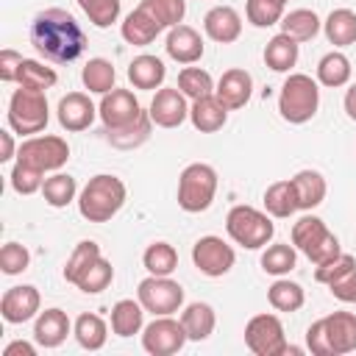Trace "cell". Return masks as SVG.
<instances>
[{
	"label": "cell",
	"mask_w": 356,
	"mask_h": 356,
	"mask_svg": "<svg viewBox=\"0 0 356 356\" xmlns=\"http://www.w3.org/2000/svg\"><path fill=\"white\" fill-rule=\"evenodd\" d=\"M31 44L47 61L70 64V61H75L83 53L86 36H83L78 19L70 11H64V8H44L31 22Z\"/></svg>",
	"instance_id": "obj_1"
},
{
	"label": "cell",
	"mask_w": 356,
	"mask_h": 356,
	"mask_svg": "<svg viewBox=\"0 0 356 356\" xmlns=\"http://www.w3.org/2000/svg\"><path fill=\"white\" fill-rule=\"evenodd\" d=\"M125 203V184L117 175L100 172L78 195V211L89 222H108Z\"/></svg>",
	"instance_id": "obj_2"
},
{
	"label": "cell",
	"mask_w": 356,
	"mask_h": 356,
	"mask_svg": "<svg viewBox=\"0 0 356 356\" xmlns=\"http://www.w3.org/2000/svg\"><path fill=\"white\" fill-rule=\"evenodd\" d=\"M320 108V89L317 81H312L303 72H292L278 95V111L286 122L292 125H303L309 122Z\"/></svg>",
	"instance_id": "obj_3"
},
{
	"label": "cell",
	"mask_w": 356,
	"mask_h": 356,
	"mask_svg": "<svg viewBox=\"0 0 356 356\" xmlns=\"http://www.w3.org/2000/svg\"><path fill=\"white\" fill-rule=\"evenodd\" d=\"M292 245L314 264V267H320V264H325V261H331L334 256H339L342 250H339V239L328 231V225L320 220V217H314V214H303L295 225H292Z\"/></svg>",
	"instance_id": "obj_4"
},
{
	"label": "cell",
	"mask_w": 356,
	"mask_h": 356,
	"mask_svg": "<svg viewBox=\"0 0 356 356\" xmlns=\"http://www.w3.org/2000/svg\"><path fill=\"white\" fill-rule=\"evenodd\" d=\"M47 120H50V108H47L44 92L25 89V86L14 89V95L8 100V128L14 134L33 136L47 128Z\"/></svg>",
	"instance_id": "obj_5"
},
{
	"label": "cell",
	"mask_w": 356,
	"mask_h": 356,
	"mask_svg": "<svg viewBox=\"0 0 356 356\" xmlns=\"http://www.w3.org/2000/svg\"><path fill=\"white\" fill-rule=\"evenodd\" d=\"M225 231H228V236H231L236 245H242V248H248V250H259V248H264V245L273 239L275 225H273V220H270L264 211H259V209L242 203V206H234V209L228 211V217H225Z\"/></svg>",
	"instance_id": "obj_6"
},
{
	"label": "cell",
	"mask_w": 356,
	"mask_h": 356,
	"mask_svg": "<svg viewBox=\"0 0 356 356\" xmlns=\"http://www.w3.org/2000/svg\"><path fill=\"white\" fill-rule=\"evenodd\" d=\"M217 195V172L211 164L195 161L189 167H184L181 178H178V206L189 214L206 211L211 206Z\"/></svg>",
	"instance_id": "obj_7"
},
{
	"label": "cell",
	"mask_w": 356,
	"mask_h": 356,
	"mask_svg": "<svg viewBox=\"0 0 356 356\" xmlns=\"http://www.w3.org/2000/svg\"><path fill=\"white\" fill-rule=\"evenodd\" d=\"M67 159H70L67 139L50 136V134H44V136H28L19 145V150H17V161L25 164V167H31V170H36V172H42V175L44 172H58L67 164Z\"/></svg>",
	"instance_id": "obj_8"
},
{
	"label": "cell",
	"mask_w": 356,
	"mask_h": 356,
	"mask_svg": "<svg viewBox=\"0 0 356 356\" xmlns=\"http://www.w3.org/2000/svg\"><path fill=\"white\" fill-rule=\"evenodd\" d=\"M136 300L145 306V312H153L156 317L175 314L184 306V286L170 275H147L145 281H139Z\"/></svg>",
	"instance_id": "obj_9"
},
{
	"label": "cell",
	"mask_w": 356,
	"mask_h": 356,
	"mask_svg": "<svg viewBox=\"0 0 356 356\" xmlns=\"http://www.w3.org/2000/svg\"><path fill=\"white\" fill-rule=\"evenodd\" d=\"M245 345L256 356H284L289 350L284 325L275 314H256L245 325Z\"/></svg>",
	"instance_id": "obj_10"
},
{
	"label": "cell",
	"mask_w": 356,
	"mask_h": 356,
	"mask_svg": "<svg viewBox=\"0 0 356 356\" xmlns=\"http://www.w3.org/2000/svg\"><path fill=\"white\" fill-rule=\"evenodd\" d=\"M186 328L181 320H175L172 314H161L153 323L145 325L142 331V348L150 356H172L186 345Z\"/></svg>",
	"instance_id": "obj_11"
},
{
	"label": "cell",
	"mask_w": 356,
	"mask_h": 356,
	"mask_svg": "<svg viewBox=\"0 0 356 356\" xmlns=\"http://www.w3.org/2000/svg\"><path fill=\"white\" fill-rule=\"evenodd\" d=\"M192 261L195 267L209 275V278H220L225 275L234 261H236V253L228 242H222L220 236H200L195 245H192Z\"/></svg>",
	"instance_id": "obj_12"
},
{
	"label": "cell",
	"mask_w": 356,
	"mask_h": 356,
	"mask_svg": "<svg viewBox=\"0 0 356 356\" xmlns=\"http://www.w3.org/2000/svg\"><path fill=\"white\" fill-rule=\"evenodd\" d=\"M139 114H142V106H139V100L134 97V92L117 89V86H114L111 92H106L103 100H100V106H97V117L103 120L106 131L125 128V125H131Z\"/></svg>",
	"instance_id": "obj_13"
},
{
	"label": "cell",
	"mask_w": 356,
	"mask_h": 356,
	"mask_svg": "<svg viewBox=\"0 0 356 356\" xmlns=\"http://www.w3.org/2000/svg\"><path fill=\"white\" fill-rule=\"evenodd\" d=\"M150 120L159 125V128H178L186 117H189V106H186V95L175 86H164L156 92V97L150 100V108H147Z\"/></svg>",
	"instance_id": "obj_14"
},
{
	"label": "cell",
	"mask_w": 356,
	"mask_h": 356,
	"mask_svg": "<svg viewBox=\"0 0 356 356\" xmlns=\"http://www.w3.org/2000/svg\"><path fill=\"white\" fill-rule=\"evenodd\" d=\"M42 306V298H39V289L31 286V284H19V286H11L6 289V295L0 298V314L6 323L17 325V323H25L31 320Z\"/></svg>",
	"instance_id": "obj_15"
},
{
	"label": "cell",
	"mask_w": 356,
	"mask_h": 356,
	"mask_svg": "<svg viewBox=\"0 0 356 356\" xmlns=\"http://www.w3.org/2000/svg\"><path fill=\"white\" fill-rule=\"evenodd\" d=\"M323 320V331L328 339L331 356H345L356 350V314L353 312H334Z\"/></svg>",
	"instance_id": "obj_16"
},
{
	"label": "cell",
	"mask_w": 356,
	"mask_h": 356,
	"mask_svg": "<svg viewBox=\"0 0 356 356\" xmlns=\"http://www.w3.org/2000/svg\"><path fill=\"white\" fill-rule=\"evenodd\" d=\"M214 95L220 97V103H222L228 111L242 108V106L250 100V95H253V78H250V72L242 70V67L225 70L222 78H220L217 86H214Z\"/></svg>",
	"instance_id": "obj_17"
},
{
	"label": "cell",
	"mask_w": 356,
	"mask_h": 356,
	"mask_svg": "<svg viewBox=\"0 0 356 356\" xmlns=\"http://www.w3.org/2000/svg\"><path fill=\"white\" fill-rule=\"evenodd\" d=\"M58 122H61V128L64 131H86L92 122H95V117H97V108H95V103L89 100V95H83V92H70V95H64L61 100H58Z\"/></svg>",
	"instance_id": "obj_18"
},
{
	"label": "cell",
	"mask_w": 356,
	"mask_h": 356,
	"mask_svg": "<svg viewBox=\"0 0 356 356\" xmlns=\"http://www.w3.org/2000/svg\"><path fill=\"white\" fill-rule=\"evenodd\" d=\"M203 31H206L209 39H214L220 44H231L242 33V17L231 6H214L203 17Z\"/></svg>",
	"instance_id": "obj_19"
},
{
	"label": "cell",
	"mask_w": 356,
	"mask_h": 356,
	"mask_svg": "<svg viewBox=\"0 0 356 356\" xmlns=\"http://www.w3.org/2000/svg\"><path fill=\"white\" fill-rule=\"evenodd\" d=\"M164 47H167V56H170L172 61H178V64H195V61H200V56H203V39H200V33H197L195 28H189V25H175V28H170Z\"/></svg>",
	"instance_id": "obj_20"
},
{
	"label": "cell",
	"mask_w": 356,
	"mask_h": 356,
	"mask_svg": "<svg viewBox=\"0 0 356 356\" xmlns=\"http://www.w3.org/2000/svg\"><path fill=\"white\" fill-rule=\"evenodd\" d=\"M189 120H192L195 131H200V134H214V131H220V128L225 125L228 108L220 103L217 95H206V97H200V100H192V106H189Z\"/></svg>",
	"instance_id": "obj_21"
},
{
	"label": "cell",
	"mask_w": 356,
	"mask_h": 356,
	"mask_svg": "<svg viewBox=\"0 0 356 356\" xmlns=\"http://www.w3.org/2000/svg\"><path fill=\"white\" fill-rule=\"evenodd\" d=\"M70 334V317L67 312L61 309H44L39 312L36 317V325H33V339L42 345V348H58Z\"/></svg>",
	"instance_id": "obj_22"
},
{
	"label": "cell",
	"mask_w": 356,
	"mask_h": 356,
	"mask_svg": "<svg viewBox=\"0 0 356 356\" xmlns=\"http://www.w3.org/2000/svg\"><path fill=\"white\" fill-rule=\"evenodd\" d=\"M120 31H122V39H125L128 44L145 47V44H150V42H153L164 28H161V25H159V22H156L145 8H139V6H136V8L122 19V28H120Z\"/></svg>",
	"instance_id": "obj_23"
},
{
	"label": "cell",
	"mask_w": 356,
	"mask_h": 356,
	"mask_svg": "<svg viewBox=\"0 0 356 356\" xmlns=\"http://www.w3.org/2000/svg\"><path fill=\"white\" fill-rule=\"evenodd\" d=\"M164 78H167V67H164V61L161 58H156V56H136L131 64H128V81L136 86V89H145V92H150V89H159L161 83H164Z\"/></svg>",
	"instance_id": "obj_24"
},
{
	"label": "cell",
	"mask_w": 356,
	"mask_h": 356,
	"mask_svg": "<svg viewBox=\"0 0 356 356\" xmlns=\"http://www.w3.org/2000/svg\"><path fill=\"white\" fill-rule=\"evenodd\" d=\"M292 186H295L298 209H303V211L317 209V206L325 200V189H328V186H325V178H323L317 170H300V172H295Z\"/></svg>",
	"instance_id": "obj_25"
},
{
	"label": "cell",
	"mask_w": 356,
	"mask_h": 356,
	"mask_svg": "<svg viewBox=\"0 0 356 356\" xmlns=\"http://www.w3.org/2000/svg\"><path fill=\"white\" fill-rule=\"evenodd\" d=\"M181 323H184L186 337H189L192 342H203V339L211 337V331H214V325H217V314H214V309H211L209 303L195 300V303H189V306L181 312Z\"/></svg>",
	"instance_id": "obj_26"
},
{
	"label": "cell",
	"mask_w": 356,
	"mask_h": 356,
	"mask_svg": "<svg viewBox=\"0 0 356 356\" xmlns=\"http://www.w3.org/2000/svg\"><path fill=\"white\" fill-rule=\"evenodd\" d=\"M142 320H145V306L139 300L122 298L111 306V331L117 337H134L142 331Z\"/></svg>",
	"instance_id": "obj_27"
},
{
	"label": "cell",
	"mask_w": 356,
	"mask_h": 356,
	"mask_svg": "<svg viewBox=\"0 0 356 356\" xmlns=\"http://www.w3.org/2000/svg\"><path fill=\"white\" fill-rule=\"evenodd\" d=\"M325 39L334 47H348L356 42V11L350 8H334L323 22Z\"/></svg>",
	"instance_id": "obj_28"
},
{
	"label": "cell",
	"mask_w": 356,
	"mask_h": 356,
	"mask_svg": "<svg viewBox=\"0 0 356 356\" xmlns=\"http://www.w3.org/2000/svg\"><path fill=\"white\" fill-rule=\"evenodd\" d=\"M264 64L273 72H289L298 64V42L286 33H275L264 47Z\"/></svg>",
	"instance_id": "obj_29"
},
{
	"label": "cell",
	"mask_w": 356,
	"mask_h": 356,
	"mask_svg": "<svg viewBox=\"0 0 356 356\" xmlns=\"http://www.w3.org/2000/svg\"><path fill=\"white\" fill-rule=\"evenodd\" d=\"M278 25H281V33L292 36L295 42H309V39H314L320 33L323 22L312 8H295V11L284 14Z\"/></svg>",
	"instance_id": "obj_30"
},
{
	"label": "cell",
	"mask_w": 356,
	"mask_h": 356,
	"mask_svg": "<svg viewBox=\"0 0 356 356\" xmlns=\"http://www.w3.org/2000/svg\"><path fill=\"white\" fill-rule=\"evenodd\" d=\"M264 209L270 217H292L298 211V197H295V186H292V178L289 181H275L267 186L264 192Z\"/></svg>",
	"instance_id": "obj_31"
},
{
	"label": "cell",
	"mask_w": 356,
	"mask_h": 356,
	"mask_svg": "<svg viewBox=\"0 0 356 356\" xmlns=\"http://www.w3.org/2000/svg\"><path fill=\"white\" fill-rule=\"evenodd\" d=\"M317 81H320L323 86H328V89L345 86V83L350 81V61H348V56L339 53V50L325 53V56L320 58V64H317Z\"/></svg>",
	"instance_id": "obj_32"
},
{
	"label": "cell",
	"mask_w": 356,
	"mask_h": 356,
	"mask_svg": "<svg viewBox=\"0 0 356 356\" xmlns=\"http://www.w3.org/2000/svg\"><path fill=\"white\" fill-rule=\"evenodd\" d=\"M81 81L89 92L95 95H106L114 89V81H117V70L108 58H89L81 70Z\"/></svg>",
	"instance_id": "obj_33"
},
{
	"label": "cell",
	"mask_w": 356,
	"mask_h": 356,
	"mask_svg": "<svg viewBox=\"0 0 356 356\" xmlns=\"http://www.w3.org/2000/svg\"><path fill=\"white\" fill-rule=\"evenodd\" d=\"M150 125H153L150 114L142 111L131 125L117 128V131H106V136H108V142H111L114 147H120V150H134V147H139L142 142H147V136H150Z\"/></svg>",
	"instance_id": "obj_34"
},
{
	"label": "cell",
	"mask_w": 356,
	"mask_h": 356,
	"mask_svg": "<svg viewBox=\"0 0 356 356\" xmlns=\"http://www.w3.org/2000/svg\"><path fill=\"white\" fill-rule=\"evenodd\" d=\"M72 331H75V339H78V345L83 350H100L106 345V337H108V328H106L103 317L100 314H89V312H83L75 320Z\"/></svg>",
	"instance_id": "obj_35"
},
{
	"label": "cell",
	"mask_w": 356,
	"mask_h": 356,
	"mask_svg": "<svg viewBox=\"0 0 356 356\" xmlns=\"http://www.w3.org/2000/svg\"><path fill=\"white\" fill-rule=\"evenodd\" d=\"M267 300L275 312H298L306 303V292L300 284L289 281V278H278L270 289H267Z\"/></svg>",
	"instance_id": "obj_36"
},
{
	"label": "cell",
	"mask_w": 356,
	"mask_h": 356,
	"mask_svg": "<svg viewBox=\"0 0 356 356\" xmlns=\"http://www.w3.org/2000/svg\"><path fill=\"white\" fill-rule=\"evenodd\" d=\"M75 192H78V184L72 175H64V172H53L50 178H44L42 184V195H44V203L53 206V209H64L67 203L75 200Z\"/></svg>",
	"instance_id": "obj_37"
},
{
	"label": "cell",
	"mask_w": 356,
	"mask_h": 356,
	"mask_svg": "<svg viewBox=\"0 0 356 356\" xmlns=\"http://www.w3.org/2000/svg\"><path fill=\"white\" fill-rule=\"evenodd\" d=\"M142 264L150 275H170L178 267V250L170 242H153L142 253Z\"/></svg>",
	"instance_id": "obj_38"
},
{
	"label": "cell",
	"mask_w": 356,
	"mask_h": 356,
	"mask_svg": "<svg viewBox=\"0 0 356 356\" xmlns=\"http://www.w3.org/2000/svg\"><path fill=\"white\" fill-rule=\"evenodd\" d=\"M97 259H100V245H97V242H92V239L78 242L75 250L70 253L67 264H64V278H67L70 284H75V281H78V278H81Z\"/></svg>",
	"instance_id": "obj_39"
},
{
	"label": "cell",
	"mask_w": 356,
	"mask_h": 356,
	"mask_svg": "<svg viewBox=\"0 0 356 356\" xmlns=\"http://www.w3.org/2000/svg\"><path fill=\"white\" fill-rule=\"evenodd\" d=\"M139 8H145L161 28H175L184 22L186 0H142Z\"/></svg>",
	"instance_id": "obj_40"
},
{
	"label": "cell",
	"mask_w": 356,
	"mask_h": 356,
	"mask_svg": "<svg viewBox=\"0 0 356 356\" xmlns=\"http://www.w3.org/2000/svg\"><path fill=\"white\" fill-rule=\"evenodd\" d=\"M56 70L53 67H44L33 58H22L19 64V75H17V83L25 86V89H36V92H44L56 83Z\"/></svg>",
	"instance_id": "obj_41"
},
{
	"label": "cell",
	"mask_w": 356,
	"mask_h": 356,
	"mask_svg": "<svg viewBox=\"0 0 356 356\" xmlns=\"http://www.w3.org/2000/svg\"><path fill=\"white\" fill-rule=\"evenodd\" d=\"M178 89L189 97V100H200L206 95H214V81L206 70L200 67H184L178 72Z\"/></svg>",
	"instance_id": "obj_42"
},
{
	"label": "cell",
	"mask_w": 356,
	"mask_h": 356,
	"mask_svg": "<svg viewBox=\"0 0 356 356\" xmlns=\"http://www.w3.org/2000/svg\"><path fill=\"white\" fill-rule=\"evenodd\" d=\"M295 264H298V253H295L292 245L278 242V245H270L261 253V270L270 273V275H286V273L295 270Z\"/></svg>",
	"instance_id": "obj_43"
},
{
	"label": "cell",
	"mask_w": 356,
	"mask_h": 356,
	"mask_svg": "<svg viewBox=\"0 0 356 356\" xmlns=\"http://www.w3.org/2000/svg\"><path fill=\"white\" fill-rule=\"evenodd\" d=\"M284 6H286V0H248L245 3V14H248V22L250 25L270 28V25H278L281 22Z\"/></svg>",
	"instance_id": "obj_44"
},
{
	"label": "cell",
	"mask_w": 356,
	"mask_h": 356,
	"mask_svg": "<svg viewBox=\"0 0 356 356\" xmlns=\"http://www.w3.org/2000/svg\"><path fill=\"white\" fill-rule=\"evenodd\" d=\"M111 278H114V267H111L108 259L100 256V259L75 281V286H78L81 292H86V295H97V292H103V289L111 284Z\"/></svg>",
	"instance_id": "obj_45"
},
{
	"label": "cell",
	"mask_w": 356,
	"mask_h": 356,
	"mask_svg": "<svg viewBox=\"0 0 356 356\" xmlns=\"http://www.w3.org/2000/svg\"><path fill=\"white\" fill-rule=\"evenodd\" d=\"M95 28H108L120 19V0H78Z\"/></svg>",
	"instance_id": "obj_46"
},
{
	"label": "cell",
	"mask_w": 356,
	"mask_h": 356,
	"mask_svg": "<svg viewBox=\"0 0 356 356\" xmlns=\"http://www.w3.org/2000/svg\"><path fill=\"white\" fill-rule=\"evenodd\" d=\"M28 264H31V253H28L25 245H19V242H6V245L0 248V270H3L6 275H19V273L28 270Z\"/></svg>",
	"instance_id": "obj_47"
},
{
	"label": "cell",
	"mask_w": 356,
	"mask_h": 356,
	"mask_svg": "<svg viewBox=\"0 0 356 356\" xmlns=\"http://www.w3.org/2000/svg\"><path fill=\"white\" fill-rule=\"evenodd\" d=\"M42 184H44V178H42V172H36V170H31V167H25V164H14V170H11V189L17 192V195H33V192H42Z\"/></svg>",
	"instance_id": "obj_48"
},
{
	"label": "cell",
	"mask_w": 356,
	"mask_h": 356,
	"mask_svg": "<svg viewBox=\"0 0 356 356\" xmlns=\"http://www.w3.org/2000/svg\"><path fill=\"white\" fill-rule=\"evenodd\" d=\"M350 267H356V259L350 256V253H339V256H334L331 261H325V264H320L317 270H314V278L320 281V284H331L334 278H339L342 273H348Z\"/></svg>",
	"instance_id": "obj_49"
},
{
	"label": "cell",
	"mask_w": 356,
	"mask_h": 356,
	"mask_svg": "<svg viewBox=\"0 0 356 356\" xmlns=\"http://www.w3.org/2000/svg\"><path fill=\"white\" fill-rule=\"evenodd\" d=\"M328 289H331V295H334L337 300H342V303H356V267H350L348 273H342L339 278H334V281L328 284Z\"/></svg>",
	"instance_id": "obj_50"
},
{
	"label": "cell",
	"mask_w": 356,
	"mask_h": 356,
	"mask_svg": "<svg viewBox=\"0 0 356 356\" xmlns=\"http://www.w3.org/2000/svg\"><path fill=\"white\" fill-rule=\"evenodd\" d=\"M306 348L312 350V356H331L328 339H325V331H323V320H314L306 328Z\"/></svg>",
	"instance_id": "obj_51"
},
{
	"label": "cell",
	"mask_w": 356,
	"mask_h": 356,
	"mask_svg": "<svg viewBox=\"0 0 356 356\" xmlns=\"http://www.w3.org/2000/svg\"><path fill=\"white\" fill-rule=\"evenodd\" d=\"M19 64H22V56L11 47H6L0 53V81L6 83H17V75H19Z\"/></svg>",
	"instance_id": "obj_52"
},
{
	"label": "cell",
	"mask_w": 356,
	"mask_h": 356,
	"mask_svg": "<svg viewBox=\"0 0 356 356\" xmlns=\"http://www.w3.org/2000/svg\"><path fill=\"white\" fill-rule=\"evenodd\" d=\"M3 356H36V348L31 342L17 339V342H11V345L3 348Z\"/></svg>",
	"instance_id": "obj_53"
},
{
	"label": "cell",
	"mask_w": 356,
	"mask_h": 356,
	"mask_svg": "<svg viewBox=\"0 0 356 356\" xmlns=\"http://www.w3.org/2000/svg\"><path fill=\"white\" fill-rule=\"evenodd\" d=\"M0 142H3L0 161H11V159L17 156V150H14V139H11V131H0Z\"/></svg>",
	"instance_id": "obj_54"
},
{
	"label": "cell",
	"mask_w": 356,
	"mask_h": 356,
	"mask_svg": "<svg viewBox=\"0 0 356 356\" xmlns=\"http://www.w3.org/2000/svg\"><path fill=\"white\" fill-rule=\"evenodd\" d=\"M345 111H348L350 120H356V83L345 92Z\"/></svg>",
	"instance_id": "obj_55"
}]
</instances>
